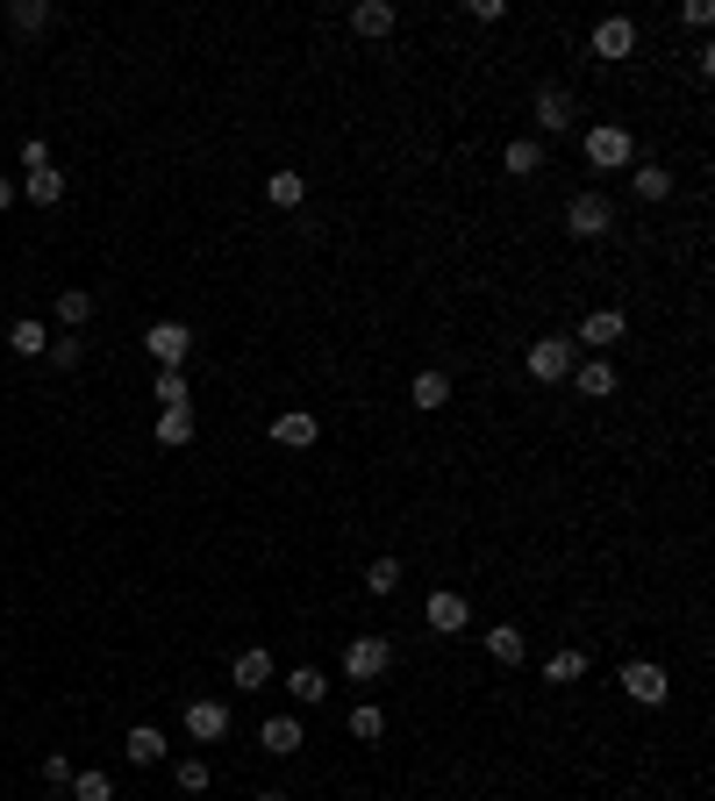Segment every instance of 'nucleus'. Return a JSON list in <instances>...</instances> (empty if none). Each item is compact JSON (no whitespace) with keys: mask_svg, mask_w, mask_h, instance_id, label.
Here are the masks:
<instances>
[{"mask_svg":"<svg viewBox=\"0 0 715 801\" xmlns=\"http://www.w3.org/2000/svg\"><path fill=\"white\" fill-rule=\"evenodd\" d=\"M286 694H294L301 708H323L329 702V673L323 666H294V673H286Z\"/></svg>","mask_w":715,"mask_h":801,"instance_id":"6ab92c4d","label":"nucleus"},{"mask_svg":"<svg viewBox=\"0 0 715 801\" xmlns=\"http://www.w3.org/2000/svg\"><path fill=\"white\" fill-rule=\"evenodd\" d=\"M422 623H430V630H444V637H451V630H465V623H473V609H465V594L437 587V594L422 601Z\"/></svg>","mask_w":715,"mask_h":801,"instance_id":"9d476101","label":"nucleus"},{"mask_svg":"<svg viewBox=\"0 0 715 801\" xmlns=\"http://www.w3.org/2000/svg\"><path fill=\"white\" fill-rule=\"evenodd\" d=\"M272 444L308 451V444H315V415H308V408H286V415H272Z\"/></svg>","mask_w":715,"mask_h":801,"instance_id":"2eb2a0df","label":"nucleus"},{"mask_svg":"<svg viewBox=\"0 0 715 801\" xmlns=\"http://www.w3.org/2000/svg\"><path fill=\"white\" fill-rule=\"evenodd\" d=\"M387 666H393V644L387 637H351V644H344V679H358V687L387 679Z\"/></svg>","mask_w":715,"mask_h":801,"instance_id":"39448f33","label":"nucleus"},{"mask_svg":"<svg viewBox=\"0 0 715 801\" xmlns=\"http://www.w3.org/2000/svg\"><path fill=\"white\" fill-rule=\"evenodd\" d=\"M616 687L630 694L637 708H665L673 702V679H665V666H651V658H630V666L616 673Z\"/></svg>","mask_w":715,"mask_h":801,"instance_id":"20e7f679","label":"nucleus"},{"mask_svg":"<svg viewBox=\"0 0 715 801\" xmlns=\"http://www.w3.org/2000/svg\"><path fill=\"white\" fill-rule=\"evenodd\" d=\"M265 201L272 208H301V201H308V179H301V172H272L265 179Z\"/></svg>","mask_w":715,"mask_h":801,"instance_id":"a878e982","label":"nucleus"},{"mask_svg":"<svg viewBox=\"0 0 715 801\" xmlns=\"http://www.w3.org/2000/svg\"><path fill=\"white\" fill-rule=\"evenodd\" d=\"M8 22H14V36H43V29L57 22V8H51V0H14Z\"/></svg>","mask_w":715,"mask_h":801,"instance_id":"4be33fe9","label":"nucleus"},{"mask_svg":"<svg viewBox=\"0 0 715 801\" xmlns=\"http://www.w3.org/2000/svg\"><path fill=\"white\" fill-rule=\"evenodd\" d=\"M257 801H286V794H272V788H265V794H257Z\"/></svg>","mask_w":715,"mask_h":801,"instance_id":"ea45409f","label":"nucleus"},{"mask_svg":"<svg viewBox=\"0 0 715 801\" xmlns=\"http://www.w3.org/2000/svg\"><path fill=\"white\" fill-rule=\"evenodd\" d=\"M523 366H529V380L558 387V380H572V366H580V344H572V337H537Z\"/></svg>","mask_w":715,"mask_h":801,"instance_id":"7ed1b4c3","label":"nucleus"},{"mask_svg":"<svg viewBox=\"0 0 715 801\" xmlns=\"http://www.w3.org/2000/svg\"><path fill=\"white\" fill-rule=\"evenodd\" d=\"M351 737H358V745H379V737H387V708H379V702H358L351 708Z\"/></svg>","mask_w":715,"mask_h":801,"instance_id":"bb28decb","label":"nucleus"},{"mask_svg":"<svg viewBox=\"0 0 715 801\" xmlns=\"http://www.w3.org/2000/svg\"><path fill=\"white\" fill-rule=\"evenodd\" d=\"M630 187H637V201H673V172H665V165H644V158H637L630 165Z\"/></svg>","mask_w":715,"mask_h":801,"instance_id":"412c9836","label":"nucleus"},{"mask_svg":"<svg viewBox=\"0 0 715 801\" xmlns=\"http://www.w3.org/2000/svg\"><path fill=\"white\" fill-rule=\"evenodd\" d=\"M486 658H494V666H523V658H529L523 630H515V623H494V630H486Z\"/></svg>","mask_w":715,"mask_h":801,"instance_id":"aec40b11","label":"nucleus"},{"mask_svg":"<svg viewBox=\"0 0 715 801\" xmlns=\"http://www.w3.org/2000/svg\"><path fill=\"white\" fill-rule=\"evenodd\" d=\"M86 315H94V294H86V286H65V294H57V323H86Z\"/></svg>","mask_w":715,"mask_h":801,"instance_id":"7c9ffc66","label":"nucleus"},{"mask_svg":"<svg viewBox=\"0 0 715 801\" xmlns=\"http://www.w3.org/2000/svg\"><path fill=\"white\" fill-rule=\"evenodd\" d=\"M72 801H115L108 773H72Z\"/></svg>","mask_w":715,"mask_h":801,"instance_id":"2f4dec72","label":"nucleus"},{"mask_svg":"<svg viewBox=\"0 0 715 801\" xmlns=\"http://www.w3.org/2000/svg\"><path fill=\"white\" fill-rule=\"evenodd\" d=\"M22 201L57 208V201H65V172H57V165H36V172H22Z\"/></svg>","mask_w":715,"mask_h":801,"instance_id":"a211bd4d","label":"nucleus"},{"mask_svg":"<svg viewBox=\"0 0 715 801\" xmlns=\"http://www.w3.org/2000/svg\"><path fill=\"white\" fill-rule=\"evenodd\" d=\"M580 150H587V165H595V172H630L637 165V136L622 129V123H595L580 136Z\"/></svg>","mask_w":715,"mask_h":801,"instance_id":"f257e3e1","label":"nucleus"},{"mask_svg":"<svg viewBox=\"0 0 715 801\" xmlns=\"http://www.w3.org/2000/svg\"><path fill=\"white\" fill-rule=\"evenodd\" d=\"M401 580H408V572H401V558H372V566H365V587H372V594H393Z\"/></svg>","mask_w":715,"mask_h":801,"instance_id":"c85d7f7f","label":"nucleus"},{"mask_svg":"<svg viewBox=\"0 0 715 801\" xmlns=\"http://www.w3.org/2000/svg\"><path fill=\"white\" fill-rule=\"evenodd\" d=\"M122 759H129V766H158L165 759V730H158V723H136V730L122 737Z\"/></svg>","mask_w":715,"mask_h":801,"instance_id":"f3484780","label":"nucleus"},{"mask_svg":"<svg viewBox=\"0 0 715 801\" xmlns=\"http://www.w3.org/2000/svg\"><path fill=\"white\" fill-rule=\"evenodd\" d=\"M587 51H595V57H630L637 51V22H630V14H608V22H595Z\"/></svg>","mask_w":715,"mask_h":801,"instance_id":"1a4fd4ad","label":"nucleus"},{"mask_svg":"<svg viewBox=\"0 0 715 801\" xmlns=\"http://www.w3.org/2000/svg\"><path fill=\"white\" fill-rule=\"evenodd\" d=\"M187 737L193 745H222L230 737V702H187Z\"/></svg>","mask_w":715,"mask_h":801,"instance_id":"6e6552de","label":"nucleus"},{"mask_svg":"<svg viewBox=\"0 0 715 801\" xmlns=\"http://www.w3.org/2000/svg\"><path fill=\"white\" fill-rule=\"evenodd\" d=\"M572 387H580L587 401H608L616 394V358H580V366H572Z\"/></svg>","mask_w":715,"mask_h":801,"instance_id":"ddd939ff","label":"nucleus"},{"mask_svg":"<svg viewBox=\"0 0 715 801\" xmlns=\"http://www.w3.org/2000/svg\"><path fill=\"white\" fill-rule=\"evenodd\" d=\"M544 679H551V687H572V679H587V652H572V644H566V652H551V658H544Z\"/></svg>","mask_w":715,"mask_h":801,"instance_id":"393cba45","label":"nucleus"},{"mask_svg":"<svg viewBox=\"0 0 715 801\" xmlns=\"http://www.w3.org/2000/svg\"><path fill=\"white\" fill-rule=\"evenodd\" d=\"M393 22H401V8H393V0H358V8H351V29H358V36H393Z\"/></svg>","mask_w":715,"mask_h":801,"instance_id":"4468645a","label":"nucleus"},{"mask_svg":"<svg viewBox=\"0 0 715 801\" xmlns=\"http://www.w3.org/2000/svg\"><path fill=\"white\" fill-rule=\"evenodd\" d=\"M473 22H508V0H473Z\"/></svg>","mask_w":715,"mask_h":801,"instance_id":"e433bc0d","label":"nucleus"},{"mask_svg":"<svg viewBox=\"0 0 715 801\" xmlns=\"http://www.w3.org/2000/svg\"><path fill=\"white\" fill-rule=\"evenodd\" d=\"M43 788H72V759L65 751H43Z\"/></svg>","mask_w":715,"mask_h":801,"instance_id":"f704fd0d","label":"nucleus"},{"mask_svg":"<svg viewBox=\"0 0 715 801\" xmlns=\"http://www.w3.org/2000/svg\"><path fill=\"white\" fill-rule=\"evenodd\" d=\"M622 337H630V315H622V308H595V315H587V323H580V337H572V344L601 358V351H616Z\"/></svg>","mask_w":715,"mask_h":801,"instance_id":"0eeeda50","label":"nucleus"},{"mask_svg":"<svg viewBox=\"0 0 715 801\" xmlns=\"http://www.w3.org/2000/svg\"><path fill=\"white\" fill-rule=\"evenodd\" d=\"M257 745H265L272 759H294V751L308 745V737H301V723H294V716H265V730H257Z\"/></svg>","mask_w":715,"mask_h":801,"instance_id":"dca6fc26","label":"nucleus"},{"mask_svg":"<svg viewBox=\"0 0 715 801\" xmlns=\"http://www.w3.org/2000/svg\"><path fill=\"white\" fill-rule=\"evenodd\" d=\"M408 401H416L422 415H437V408L451 401V380H444V372H416V387H408Z\"/></svg>","mask_w":715,"mask_h":801,"instance_id":"5701e85b","label":"nucleus"},{"mask_svg":"<svg viewBox=\"0 0 715 801\" xmlns=\"http://www.w3.org/2000/svg\"><path fill=\"white\" fill-rule=\"evenodd\" d=\"M529 115H537V129H544V136L572 129V94H566V86H537V101H529Z\"/></svg>","mask_w":715,"mask_h":801,"instance_id":"9b49d317","label":"nucleus"},{"mask_svg":"<svg viewBox=\"0 0 715 801\" xmlns=\"http://www.w3.org/2000/svg\"><path fill=\"white\" fill-rule=\"evenodd\" d=\"M501 165H508V179H537L544 172V144L537 136H508V144H501Z\"/></svg>","mask_w":715,"mask_h":801,"instance_id":"f8f14e48","label":"nucleus"},{"mask_svg":"<svg viewBox=\"0 0 715 801\" xmlns=\"http://www.w3.org/2000/svg\"><path fill=\"white\" fill-rule=\"evenodd\" d=\"M8 351H14V358H43V351H51L43 323H14V329H8Z\"/></svg>","mask_w":715,"mask_h":801,"instance_id":"cd10ccee","label":"nucleus"},{"mask_svg":"<svg viewBox=\"0 0 715 801\" xmlns=\"http://www.w3.org/2000/svg\"><path fill=\"white\" fill-rule=\"evenodd\" d=\"M187 401H193L187 372H158V408H187Z\"/></svg>","mask_w":715,"mask_h":801,"instance_id":"473e14b6","label":"nucleus"},{"mask_svg":"<svg viewBox=\"0 0 715 801\" xmlns=\"http://www.w3.org/2000/svg\"><path fill=\"white\" fill-rule=\"evenodd\" d=\"M158 444H193V401L187 408H158Z\"/></svg>","mask_w":715,"mask_h":801,"instance_id":"b1692460","label":"nucleus"},{"mask_svg":"<svg viewBox=\"0 0 715 801\" xmlns=\"http://www.w3.org/2000/svg\"><path fill=\"white\" fill-rule=\"evenodd\" d=\"M144 351L158 358V372H179V366H187V351H193V329L187 323H150L144 329Z\"/></svg>","mask_w":715,"mask_h":801,"instance_id":"423d86ee","label":"nucleus"},{"mask_svg":"<svg viewBox=\"0 0 715 801\" xmlns=\"http://www.w3.org/2000/svg\"><path fill=\"white\" fill-rule=\"evenodd\" d=\"M272 679V652H243L236 658V687H265Z\"/></svg>","mask_w":715,"mask_h":801,"instance_id":"c756f323","label":"nucleus"},{"mask_svg":"<svg viewBox=\"0 0 715 801\" xmlns=\"http://www.w3.org/2000/svg\"><path fill=\"white\" fill-rule=\"evenodd\" d=\"M608 230H616V201H608L601 187H587V193H572V201H566V236H580V244H601Z\"/></svg>","mask_w":715,"mask_h":801,"instance_id":"f03ea898","label":"nucleus"},{"mask_svg":"<svg viewBox=\"0 0 715 801\" xmlns=\"http://www.w3.org/2000/svg\"><path fill=\"white\" fill-rule=\"evenodd\" d=\"M43 358H51L57 372H72V366H80V344H72V337H57V344H51V351H43Z\"/></svg>","mask_w":715,"mask_h":801,"instance_id":"c9c22d12","label":"nucleus"},{"mask_svg":"<svg viewBox=\"0 0 715 801\" xmlns=\"http://www.w3.org/2000/svg\"><path fill=\"white\" fill-rule=\"evenodd\" d=\"M172 780H179L187 794H208V759H179V766H172Z\"/></svg>","mask_w":715,"mask_h":801,"instance_id":"72a5a7b5","label":"nucleus"},{"mask_svg":"<svg viewBox=\"0 0 715 801\" xmlns=\"http://www.w3.org/2000/svg\"><path fill=\"white\" fill-rule=\"evenodd\" d=\"M14 201H22V179H8V172H0V208H14Z\"/></svg>","mask_w":715,"mask_h":801,"instance_id":"58836bf2","label":"nucleus"},{"mask_svg":"<svg viewBox=\"0 0 715 801\" xmlns=\"http://www.w3.org/2000/svg\"><path fill=\"white\" fill-rule=\"evenodd\" d=\"M36 165H51V150H43V136H29L22 144V172H36Z\"/></svg>","mask_w":715,"mask_h":801,"instance_id":"4c0bfd02","label":"nucleus"}]
</instances>
